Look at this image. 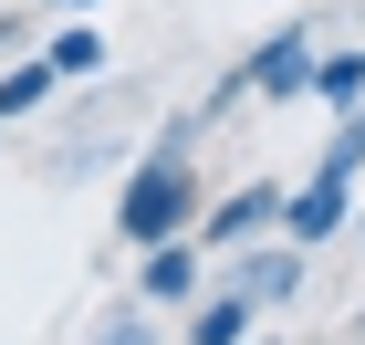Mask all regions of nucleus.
<instances>
[{"instance_id": "nucleus-1", "label": "nucleus", "mask_w": 365, "mask_h": 345, "mask_svg": "<svg viewBox=\"0 0 365 345\" xmlns=\"http://www.w3.org/2000/svg\"><path fill=\"white\" fill-rule=\"evenodd\" d=\"M198 209H209V178H198L188 146H146L136 168H125V189H115V230L136 241V251H157V241H188Z\"/></svg>"}, {"instance_id": "nucleus-2", "label": "nucleus", "mask_w": 365, "mask_h": 345, "mask_svg": "<svg viewBox=\"0 0 365 345\" xmlns=\"http://www.w3.org/2000/svg\"><path fill=\"white\" fill-rule=\"evenodd\" d=\"M313 53H324V42H313V21H282L272 42H251V53L230 63L220 84H209V105L198 115H230V105H292V94H313Z\"/></svg>"}, {"instance_id": "nucleus-3", "label": "nucleus", "mask_w": 365, "mask_h": 345, "mask_svg": "<svg viewBox=\"0 0 365 345\" xmlns=\"http://www.w3.org/2000/svg\"><path fill=\"white\" fill-rule=\"evenodd\" d=\"M303 272H313V251H303V241L261 230V241H240V251H230V272H220V283L240 293L251 314H292V304H303Z\"/></svg>"}, {"instance_id": "nucleus-4", "label": "nucleus", "mask_w": 365, "mask_h": 345, "mask_svg": "<svg viewBox=\"0 0 365 345\" xmlns=\"http://www.w3.org/2000/svg\"><path fill=\"white\" fill-rule=\"evenodd\" d=\"M344 220H355V157L324 146L303 189H282V241H303V251H313V241H344Z\"/></svg>"}, {"instance_id": "nucleus-5", "label": "nucleus", "mask_w": 365, "mask_h": 345, "mask_svg": "<svg viewBox=\"0 0 365 345\" xmlns=\"http://www.w3.org/2000/svg\"><path fill=\"white\" fill-rule=\"evenodd\" d=\"M261 230H282V189H272V178H251V189L209 199L188 241H198V251H240V241H261Z\"/></svg>"}, {"instance_id": "nucleus-6", "label": "nucleus", "mask_w": 365, "mask_h": 345, "mask_svg": "<svg viewBox=\"0 0 365 345\" xmlns=\"http://www.w3.org/2000/svg\"><path fill=\"white\" fill-rule=\"evenodd\" d=\"M198 293H209V251L198 241H157L136 261V304H198Z\"/></svg>"}, {"instance_id": "nucleus-7", "label": "nucleus", "mask_w": 365, "mask_h": 345, "mask_svg": "<svg viewBox=\"0 0 365 345\" xmlns=\"http://www.w3.org/2000/svg\"><path fill=\"white\" fill-rule=\"evenodd\" d=\"M251 324H261V314L220 283V293H198V304H188V335H178V345H251Z\"/></svg>"}, {"instance_id": "nucleus-8", "label": "nucleus", "mask_w": 365, "mask_h": 345, "mask_svg": "<svg viewBox=\"0 0 365 345\" xmlns=\"http://www.w3.org/2000/svg\"><path fill=\"white\" fill-rule=\"evenodd\" d=\"M63 94V74L42 53H21V63H0V126H11V115H31V105H53Z\"/></svg>"}, {"instance_id": "nucleus-9", "label": "nucleus", "mask_w": 365, "mask_h": 345, "mask_svg": "<svg viewBox=\"0 0 365 345\" xmlns=\"http://www.w3.org/2000/svg\"><path fill=\"white\" fill-rule=\"evenodd\" d=\"M313 94L334 115H355L365 105V42H344V53H313Z\"/></svg>"}, {"instance_id": "nucleus-10", "label": "nucleus", "mask_w": 365, "mask_h": 345, "mask_svg": "<svg viewBox=\"0 0 365 345\" xmlns=\"http://www.w3.org/2000/svg\"><path fill=\"white\" fill-rule=\"evenodd\" d=\"M42 63H53L63 84H84L94 63H105V31H94V21H63V31H53V42H42Z\"/></svg>"}, {"instance_id": "nucleus-11", "label": "nucleus", "mask_w": 365, "mask_h": 345, "mask_svg": "<svg viewBox=\"0 0 365 345\" xmlns=\"http://www.w3.org/2000/svg\"><path fill=\"white\" fill-rule=\"evenodd\" d=\"M94 345H168V335H157V304H136V314H115V324H105Z\"/></svg>"}, {"instance_id": "nucleus-12", "label": "nucleus", "mask_w": 365, "mask_h": 345, "mask_svg": "<svg viewBox=\"0 0 365 345\" xmlns=\"http://www.w3.org/2000/svg\"><path fill=\"white\" fill-rule=\"evenodd\" d=\"M11 42H21V21H11V11H0V53H11Z\"/></svg>"}, {"instance_id": "nucleus-13", "label": "nucleus", "mask_w": 365, "mask_h": 345, "mask_svg": "<svg viewBox=\"0 0 365 345\" xmlns=\"http://www.w3.org/2000/svg\"><path fill=\"white\" fill-rule=\"evenodd\" d=\"M344 230H355V241H365V199H355V220H344Z\"/></svg>"}, {"instance_id": "nucleus-14", "label": "nucleus", "mask_w": 365, "mask_h": 345, "mask_svg": "<svg viewBox=\"0 0 365 345\" xmlns=\"http://www.w3.org/2000/svg\"><path fill=\"white\" fill-rule=\"evenodd\" d=\"M63 11H105V0H63Z\"/></svg>"}, {"instance_id": "nucleus-15", "label": "nucleus", "mask_w": 365, "mask_h": 345, "mask_svg": "<svg viewBox=\"0 0 365 345\" xmlns=\"http://www.w3.org/2000/svg\"><path fill=\"white\" fill-rule=\"evenodd\" d=\"M251 345H261V335H251Z\"/></svg>"}]
</instances>
